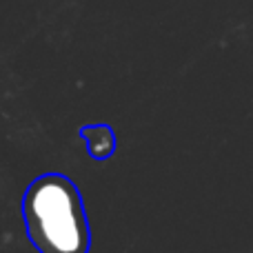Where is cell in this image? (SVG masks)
Returning <instances> with one entry per match:
<instances>
[{
  "mask_svg": "<svg viewBox=\"0 0 253 253\" xmlns=\"http://www.w3.org/2000/svg\"><path fill=\"white\" fill-rule=\"evenodd\" d=\"M27 238L38 253H89L91 229L78 187L62 173H44L22 196Z\"/></svg>",
  "mask_w": 253,
  "mask_h": 253,
  "instance_id": "1",
  "label": "cell"
},
{
  "mask_svg": "<svg viewBox=\"0 0 253 253\" xmlns=\"http://www.w3.org/2000/svg\"><path fill=\"white\" fill-rule=\"evenodd\" d=\"M84 138H87V144H89V153L98 160L102 158L111 156L114 151V135H111L109 129L105 126H96V129H84Z\"/></svg>",
  "mask_w": 253,
  "mask_h": 253,
  "instance_id": "2",
  "label": "cell"
}]
</instances>
